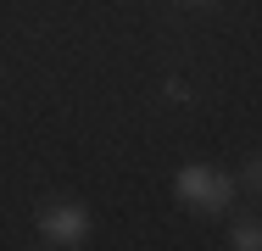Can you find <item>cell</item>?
<instances>
[{
  "label": "cell",
  "instance_id": "obj_2",
  "mask_svg": "<svg viewBox=\"0 0 262 251\" xmlns=\"http://www.w3.org/2000/svg\"><path fill=\"white\" fill-rule=\"evenodd\" d=\"M39 235H45L51 246H78V240L90 235V212H84V206H45V212H39Z\"/></svg>",
  "mask_w": 262,
  "mask_h": 251
},
{
  "label": "cell",
  "instance_id": "obj_3",
  "mask_svg": "<svg viewBox=\"0 0 262 251\" xmlns=\"http://www.w3.org/2000/svg\"><path fill=\"white\" fill-rule=\"evenodd\" d=\"M234 246L240 251H257L262 240H257V223H240V229H234Z\"/></svg>",
  "mask_w": 262,
  "mask_h": 251
},
{
  "label": "cell",
  "instance_id": "obj_1",
  "mask_svg": "<svg viewBox=\"0 0 262 251\" xmlns=\"http://www.w3.org/2000/svg\"><path fill=\"white\" fill-rule=\"evenodd\" d=\"M173 184H179V196L190 201V206H201V212H223L229 196H234V179H223L212 168H184Z\"/></svg>",
  "mask_w": 262,
  "mask_h": 251
}]
</instances>
